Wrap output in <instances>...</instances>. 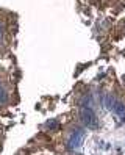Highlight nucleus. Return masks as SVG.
<instances>
[{"instance_id":"obj_1","label":"nucleus","mask_w":125,"mask_h":155,"mask_svg":"<svg viewBox=\"0 0 125 155\" xmlns=\"http://www.w3.org/2000/svg\"><path fill=\"white\" fill-rule=\"evenodd\" d=\"M80 117H82L83 124L88 127V129H95L97 127V116L94 114V111L91 110V108H85V110H82Z\"/></svg>"},{"instance_id":"obj_2","label":"nucleus","mask_w":125,"mask_h":155,"mask_svg":"<svg viewBox=\"0 0 125 155\" xmlns=\"http://www.w3.org/2000/svg\"><path fill=\"white\" fill-rule=\"evenodd\" d=\"M111 108H113V111L117 114V116L125 117V104L123 102H114V105Z\"/></svg>"},{"instance_id":"obj_4","label":"nucleus","mask_w":125,"mask_h":155,"mask_svg":"<svg viewBox=\"0 0 125 155\" xmlns=\"http://www.w3.org/2000/svg\"><path fill=\"white\" fill-rule=\"evenodd\" d=\"M6 100H8V96H6V93H5V91H2V89H0V105H2V104H6Z\"/></svg>"},{"instance_id":"obj_3","label":"nucleus","mask_w":125,"mask_h":155,"mask_svg":"<svg viewBox=\"0 0 125 155\" xmlns=\"http://www.w3.org/2000/svg\"><path fill=\"white\" fill-rule=\"evenodd\" d=\"M80 136H82V135H77V136H72V138H70V143H69V146H70V147H74V146H77L78 144V140H80Z\"/></svg>"}]
</instances>
